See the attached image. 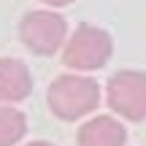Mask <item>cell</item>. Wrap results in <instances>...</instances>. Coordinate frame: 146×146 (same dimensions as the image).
I'll list each match as a JSON object with an SVG mask.
<instances>
[{"instance_id":"6da1fadb","label":"cell","mask_w":146,"mask_h":146,"mask_svg":"<svg viewBox=\"0 0 146 146\" xmlns=\"http://www.w3.org/2000/svg\"><path fill=\"white\" fill-rule=\"evenodd\" d=\"M46 103L57 119L73 122L87 116L100 103V87L89 76H60L46 92Z\"/></svg>"},{"instance_id":"7a4b0ae2","label":"cell","mask_w":146,"mask_h":146,"mask_svg":"<svg viewBox=\"0 0 146 146\" xmlns=\"http://www.w3.org/2000/svg\"><path fill=\"white\" fill-rule=\"evenodd\" d=\"M114 41L106 30L92 25H78L62 49V62L73 70H98L111 60Z\"/></svg>"},{"instance_id":"3957f363","label":"cell","mask_w":146,"mask_h":146,"mask_svg":"<svg viewBox=\"0 0 146 146\" xmlns=\"http://www.w3.org/2000/svg\"><path fill=\"white\" fill-rule=\"evenodd\" d=\"M65 38H68V22L54 11H30L19 22V41L33 54L52 57L62 49Z\"/></svg>"},{"instance_id":"277c9868","label":"cell","mask_w":146,"mask_h":146,"mask_svg":"<svg viewBox=\"0 0 146 146\" xmlns=\"http://www.w3.org/2000/svg\"><path fill=\"white\" fill-rule=\"evenodd\" d=\"M106 100L111 111L130 122L146 119V73L141 70H119L108 78Z\"/></svg>"},{"instance_id":"5b68a950","label":"cell","mask_w":146,"mask_h":146,"mask_svg":"<svg viewBox=\"0 0 146 146\" xmlns=\"http://www.w3.org/2000/svg\"><path fill=\"white\" fill-rule=\"evenodd\" d=\"M33 78L22 60L3 57L0 60V103H19L30 95Z\"/></svg>"},{"instance_id":"8992f818","label":"cell","mask_w":146,"mask_h":146,"mask_svg":"<svg viewBox=\"0 0 146 146\" xmlns=\"http://www.w3.org/2000/svg\"><path fill=\"white\" fill-rule=\"evenodd\" d=\"M125 127L114 116H95L78 130V146H125Z\"/></svg>"},{"instance_id":"52a82bcc","label":"cell","mask_w":146,"mask_h":146,"mask_svg":"<svg viewBox=\"0 0 146 146\" xmlns=\"http://www.w3.org/2000/svg\"><path fill=\"white\" fill-rule=\"evenodd\" d=\"M27 133V119L22 111L0 103V146H14L25 138Z\"/></svg>"},{"instance_id":"ba28073f","label":"cell","mask_w":146,"mask_h":146,"mask_svg":"<svg viewBox=\"0 0 146 146\" xmlns=\"http://www.w3.org/2000/svg\"><path fill=\"white\" fill-rule=\"evenodd\" d=\"M41 3L52 5V8H60V5H68V3H73V0H41Z\"/></svg>"},{"instance_id":"9c48e42d","label":"cell","mask_w":146,"mask_h":146,"mask_svg":"<svg viewBox=\"0 0 146 146\" xmlns=\"http://www.w3.org/2000/svg\"><path fill=\"white\" fill-rule=\"evenodd\" d=\"M27 146H52V143H46V141H33V143H27Z\"/></svg>"}]
</instances>
